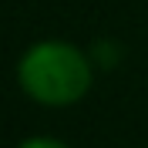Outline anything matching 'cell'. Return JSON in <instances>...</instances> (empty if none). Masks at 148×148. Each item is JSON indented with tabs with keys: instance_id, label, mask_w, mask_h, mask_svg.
<instances>
[{
	"instance_id": "obj_1",
	"label": "cell",
	"mask_w": 148,
	"mask_h": 148,
	"mask_svg": "<svg viewBox=\"0 0 148 148\" xmlns=\"http://www.w3.org/2000/svg\"><path fill=\"white\" fill-rule=\"evenodd\" d=\"M91 61L67 40H40L17 64V81L27 98L47 108H67L91 91Z\"/></svg>"
},
{
	"instance_id": "obj_2",
	"label": "cell",
	"mask_w": 148,
	"mask_h": 148,
	"mask_svg": "<svg viewBox=\"0 0 148 148\" xmlns=\"http://www.w3.org/2000/svg\"><path fill=\"white\" fill-rule=\"evenodd\" d=\"M17 148H67V145L57 141V138H27V141H20Z\"/></svg>"
}]
</instances>
